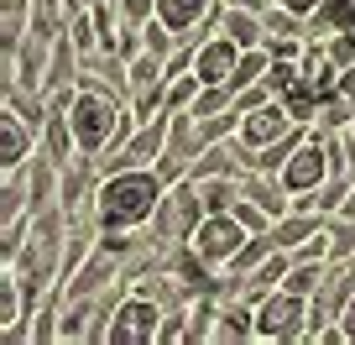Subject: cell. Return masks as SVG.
<instances>
[{"label": "cell", "mask_w": 355, "mask_h": 345, "mask_svg": "<svg viewBox=\"0 0 355 345\" xmlns=\"http://www.w3.org/2000/svg\"><path fill=\"white\" fill-rule=\"evenodd\" d=\"M167 194V178L157 167H121L105 173L94 189V225L100 230H146Z\"/></svg>", "instance_id": "cell-1"}, {"label": "cell", "mask_w": 355, "mask_h": 345, "mask_svg": "<svg viewBox=\"0 0 355 345\" xmlns=\"http://www.w3.org/2000/svg\"><path fill=\"white\" fill-rule=\"evenodd\" d=\"M125 110H131V100H121V94H110V90H89V84H78L73 105H68V121H73L78 152H84V157L110 152L115 136H121Z\"/></svg>", "instance_id": "cell-2"}, {"label": "cell", "mask_w": 355, "mask_h": 345, "mask_svg": "<svg viewBox=\"0 0 355 345\" xmlns=\"http://www.w3.org/2000/svg\"><path fill=\"white\" fill-rule=\"evenodd\" d=\"M204 194H199V183L193 178H178V183H167V194H162V204H157V214H152V225H146V235H152L162 251H173V246H183L193 230H199V220H204Z\"/></svg>", "instance_id": "cell-3"}, {"label": "cell", "mask_w": 355, "mask_h": 345, "mask_svg": "<svg viewBox=\"0 0 355 345\" xmlns=\"http://www.w3.org/2000/svg\"><path fill=\"white\" fill-rule=\"evenodd\" d=\"M303 335H309V298L277 288V293H266V298L256 303V340H266V345H303Z\"/></svg>", "instance_id": "cell-4"}, {"label": "cell", "mask_w": 355, "mask_h": 345, "mask_svg": "<svg viewBox=\"0 0 355 345\" xmlns=\"http://www.w3.org/2000/svg\"><path fill=\"white\" fill-rule=\"evenodd\" d=\"M162 303L146 298V293H125L121 303H115L110 314V330H105V345H157V335H162Z\"/></svg>", "instance_id": "cell-5"}, {"label": "cell", "mask_w": 355, "mask_h": 345, "mask_svg": "<svg viewBox=\"0 0 355 345\" xmlns=\"http://www.w3.org/2000/svg\"><path fill=\"white\" fill-rule=\"evenodd\" d=\"M251 235H256V230H245V225L235 220V210H214V214H204V220H199V230L189 235V246H193L199 256H209L214 267H230L235 251H241Z\"/></svg>", "instance_id": "cell-6"}, {"label": "cell", "mask_w": 355, "mask_h": 345, "mask_svg": "<svg viewBox=\"0 0 355 345\" xmlns=\"http://www.w3.org/2000/svg\"><path fill=\"white\" fill-rule=\"evenodd\" d=\"M334 173V162H329V146H324V136H313L309 131V142L298 146V152L288 157V162H282V189L293 194V199H298V194H309V189H319L324 178H329Z\"/></svg>", "instance_id": "cell-7"}, {"label": "cell", "mask_w": 355, "mask_h": 345, "mask_svg": "<svg viewBox=\"0 0 355 345\" xmlns=\"http://www.w3.org/2000/svg\"><path fill=\"white\" fill-rule=\"evenodd\" d=\"M293 126H298V121L288 115V105H282V100H266V105H256V110L241 115V131H235V136H241V146L261 152V146H272L277 136H288Z\"/></svg>", "instance_id": "cell-8"}, {"label": "cell", "mask_w": 355, "mask_h": 345, "mask_svg": "<svg viewBox=\"0 0 355 345\" xmlns=\"http://www.w3.org/2000/svg\"><path fill=\"white\" fill-rule=\"evenodd\" d=\"M37 146H42V136H37L21 115L0 110V173H21V167L37 157Z\"/></svg>", "instance_id": "cell-9"}, {"label": "cell", "mask_w": 355, "mask_h": 345, "mask_svg": "<svg viewBox=\"0 0 355 345\" xmlns=\"http://www.w3.org/2000/svg\"><path fill=\"white\" fill-rule=\"evenodd\" d=\"M241 340H256V303L230 293L220 298V319H214V345H241Z\"/></svg>", "instance_id": "cell-10"}, {"label": "cell", "mask_w": 355, "mask_h": 345, "mask_svg": "<svg viewBox=\"0 0 355 345\" xmlns=\"http://www.w3.org/2000/svg\"><path fill=\"white\" fill-rule=\"evenodd\" d=\"M235 63H241V47H235L225 32H214L209 42H204L199 53H193V74H199L204 84H230Z\"/></svg>", "instance_id": "cell-11"}, {"label": "cell", "mask_w": 355, "mask_h": 345, "mask_svg": "<svg viewBox=\"0 0 355 345\" xmlns=\"http://www.w3.org/2000/svg\"><path fill=\"white\" fill-rule=\"evenodd\" d=\"M220 32L230 37L241 53H251V47H266V22L256 11H241V6H230L225 0V11H220Z\"/></svg>", "instance_id": "cell-12"}, {"label": "cell", "mask_w": 355, "mask_h": 345, "mask_svg": "<svg viewBox=\"0 0 355 345\" xmlns=\"http://www.w3.org/2000/svg\"><path fill=\"white\" fill-rule=\"evenodd\" d=\"M32 11L37 0H0V53L16 58L26 42V32H32Z\"/></svg>", "instance_id": "cell-13"}, {"label": "cell", "mask_w": 355, "mask_h": 345, "mask_svg": "<svg viewBox=\"0 0 355 345\" xmlns=\"http://www.w3.org/2000/svg\"><path fill=\"white\" fill-rule=\"evenodd\" d=\"M220 6H225V0H157V22L173 26V32L183 37V32H193L199 22H209Z\"/></svg>", "instance_id": "cell-14"}, {"label": "cell", "mask_w": 355, "mask_h": 345, "mask_svg": "<svg viewBox=\"0 0 355 345\" xmlns=\"http://www.w3.org/2000/svg\"><path fill=\"white\" fill-rule=\"evenodd\" d=\"M334 32H345L355 42V0H324L309 16V37H334Z\"/></svg>", "instance_id": "cell-15"}, {"label": "cell", "mask_w": 355, "mask_h": 345, "mask_svg": "<svg viewBox=\"0 0 355 345\" xmlns=\"http://www.w3.org/2000/svg\"><path fill=\"white\" fill-rule=\"evenodd\" d=\"M26 319H32V309H26V293H21V272L0 267V330H16Z\"/></svg>", "instance_id": "cell-16"}, {"label": "cell", "mask_w": 355, "mask_h": 345, "mask_svg": "<svg viewBox=\"0 0 355 345\" xmlns=\"http://www.w3.org/2000/svg\"><path fill=\"white\" fill-rule=\"evenodd\" d=\"M319 230H324L319 214H309V210H288L277 225H272V241H277L282 251H298V246H303V241H313Z\"/></svg>", "instance_id": "cell-17"}, {"label": "cell", "mask_w": 355, "mask_h": 345, "mask_svg": "<svg viewBox=\"0 0 355 345\" xmlns=\"http://www.w3.org/2000/svg\"><path fill=\"white\" fill-rule=\"evenodd\" d=\"M350 126H355V100H345L340 90H329L309 131H313V136H334V131H350Z\"/></svg>", "instance_id": "cell-18"}, {"label": "cell", "mask_w": 355, "mask_h": 345, "mask_svg": "<svg viewBox=\"0 0 355 345\" xmlns=\"http://www.w3.org/2000/svg\"><path fill=\"white\" fill-rule=\"evenodd\" d=\"M324 283H329V262H293V272L282 278V288L298 293V298H319Z\"/></svg>", "instance_id": "cell-19"}, {"label": "cell", "mask_w": 355, "mask_h": 345, "mask_svg": "<svg viewBox=\"0 0 355 345\" xmlns=\"http://www.w3.org/2000/svg\"><path fill=\"white\" fill-rule=\"evenodd\" d=\"M266 68H272V53H266V47H251V53H241V63H235V74H230V94H241V90H251V84H261Z\"/></svg>", "instance_id": "cell-20"}, {"label": "cell", "mask_w": 355, "mask_h": 345, "mask_svg": "<svg viewBox=\"0 0 355 345\" xmlns=\"http://www.w3.org/2000/svg\"><path fill=\"white\" fill-rule=\"evenodd\" d=\"M324 235H329V262H350L355 256V220L329 214V220H324Z\"/></svg>", "instance_id": "cell-21"}, {"label": "cell", "mask_w": 355, "mask_h": 345, "mask_svg": "<svg viewBox=\"0 0 355 345\" xmlns=\"http://www.w3.org/2000/svg\"><path fill=\"white\" fill-rule=\"evenodd\" d=\"M272 251H277V241H272V230H261V235H251V241L235 251V262H230L225 272H230V278H245V272H251L261 256H272Z\"/></svg>", "instance_id": "cell-22"}, {"label": "cell", "mask_w": 355, "mask_h": 345, "mask_svg": "<svg viewBox=\"0 0 355 345\" xmlns=\"http://www.w3.org/2000/svg\"><path fill=\"white\" fill-rule=\"evenodd\" d=\"M199 183V194H204V210H230L235 199H241V178H193Z\"/></svg>", "instance_id": "cell-23"}, {"label": "cell", "mask_w": 355, "mask_h": 345, "mask_svg": "<svg viewBox=\"0 0 355 345\" xmlns=\"http://www.w3.org/2000/svg\"><path fill=\"white\" fill-rule=\"evenodd\" d=\"M199 90H204V78L193 74H178V78H167V110H193V100H199Z\"/></svg>", "instance_id": "cell-24"}, {"label": "cell", "mask_w": 355, "mask_h": 345, "mask_svg": "<svg viewBox=\"0 0 355 345\" xmlns=\"http://www.w3.org/2000/svg\"><path fill=\"white\" fill-rule=\"evenodd\" d=\"M261 22H266V37H309V22H303V16H293L288 6H272Z\"/></svg>", "instance_id": "cell-25"}, {"label": "cell", "mask_w": 355, "mask_h": 345, "mask_svg": "<svg viewBox=\"0 0 355 345\" xmlns=\"http://www.w3.org/2000/svg\"><path fill=\"white\" fill-rule=\"evenodd\" d=\"M235 105V94H230V84H204L199 90V100H193V115H220V110H230Z\"/></svg>", "instance_id": "cell-26"}, {"label": "cell", "mask_w": 355, "mask_h": 345, "mask_svg": "<svg viewBox=\"0 0 355 345\" xmlns=\"http://www.w3.org/2000/svg\"><path fill=\"white\" fill-rule=\"evenodd\" d=\"M157 16V0H121V22H136V26H146Z\"/></svg>", "instance_id": "cell-27"}, {"label": "cell", "mask_w": 355, "mask_h": 345, "mask_svg": "<svg viewBox=\"0 0 355 345\" xmlns=\"http://www.w3.org/2000/svg\"><path fill=\"white\" fill-rule=\"evenodd\" d=\"M277 6H288L293 16H303V22H309V16L319 11V6H324V0H277Z\"/></svg>", "instance_id": "cell-28"}, {"label": "cell", "mask_w": 355, "mask_h": 345, "mask_svg": "<svg viewBox=\"0 0 355 345\" xmlns=\"http://www.w3.org/2000/svg\"><path fill=\"white\" fill-rule=\"evenodd\" d=\"M340 324H345V335H350V345H355V293L345 298V309H340Z\"/></svg>", "instance_id": "cell-29"}, {"label": "cell", "mask_w": 355, "mask_h": 345, "mask_svg": "<svg viewBox=\"0 0 355 345\" xmlns=\"http://www.w3.org/2000/svg\"><path fill=\"white\" fill-rule=\"evenodd\" d=\"M230 6H241V11H256V16H266L277 0H230Z\"/></svg>", "instance_id": "cell-30"}, {"label": "cell", "mask_w": 355, "mask_h": 345, "mask_svg": "<svg viewBox=\"0 0 355 345\" xmlns=\"http://www.w3.org/2000/svg\"><path fill=\"white\" fill-rule=\"evenodd\" d=\"M340 214H345V220H355V183H350V194H345V204H340Z\"/></svg>", "instance_id": "cell-31"}, {"label": "cell", "mask_w": 355, "mask_h": 345, "mask_svg": "<svg viewBox=\"0 0 355 345\" xmlns=\"http://www.w3.org/2000/svg\"><path fill=\"white\" fill-rule=\"evenodd\" d=\"M110 6H121V0H110Z\"/></svg>", "instance_id": "cell-32"}]
</instances>
